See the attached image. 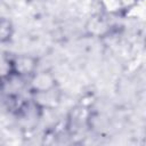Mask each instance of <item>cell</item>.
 <instances>
[{"label": "cell", "mask_w": 146, "mask_h": 146, "mask_svg": "<svg viewBox=\"0 0 146 146\" xmlns=\"http://www.w3.org/2000/svg\"><path fill=\"white\" fill-rule=\"evenodd\" d=\"M38 71V58L31 55H14L8 59V73L29 79Z\"/></svg>", "instance_id": "cell-1"}, {"label": "cell", "mask_w": 146, "mask_h": 146, "mask_svg": "<svg viewBox=\"0 0 146 146\" xmlns=\"http://www.w3.org/2000/svg\"><path fill=\"white\" fill-rule=\"evenodd\" d=\"M57 87L56 78L48 71H36L29 78V88L33 95L46 94L55 90Z\"/></svg>", "instance_id": "cell-2"}, {"label": "cell", "mask_w": 146, "mask_h": 146, "mask_svg": "<svg viewBox=\"0 0 146 146\" xmlns=\"http://www.w3.org/2000/svg\"><path fill=\"white\" fill-rule=\"evenodd\" d=\"M14 35V24L7 17H0V43H7Z\"/></svg>", "instance_id": "cell-3"}, {"label": "cell", "mask_w": 146, "mask_h": 146, "mask_svg": "<svg viewBox=\"0 0 146 146\" xmlns=\"http://www.w3.org/2000/svg\"><path fill=\"white\" fill-rule=\"evenodd\" d=\"M139 0H116L117 7L121 10H130L131 8H133Z\"/></svg>", "instance_id": "cell-4"}]
</instances>
